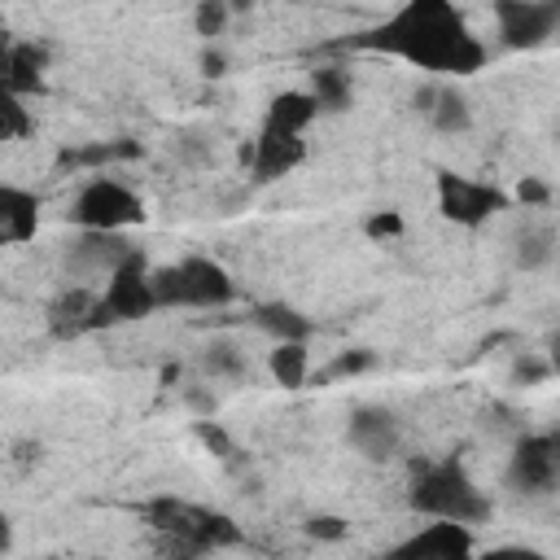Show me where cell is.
I'll return each mask as SVG.
<instances>
[{
  "label": "cell",
  "instance_id": "obj_31",
  "mask_svg": "<svg viewBox=\"0 0 560 560\" xmlns=\"http://www.w3.org/2000/svg\"><path fill=\"white\" fill-rule=\"evenodd\" d=\"M306 534H311V538H324V542H337V538L346 534V521H341V516L319 512V516H311V521H306Z\"/></svg>",
  "mask_w": 560,
  "mask_h": 560
},
{
  "label": "cell",
  "instance_id": "obj_20",
  "mask_svg": "<svg viewBox=\"0 0 560 560\" xmlns=\"http://www.w3.org/2000/svg\"><path fill=\"white\" fill-rule=\"evenodd\" d=\"M311 92H315V101H319L324 114L350 109V101H354L350 70H341V66H319V70H311Z\"/></svg>",
  "mask_w": 560,
  "mask_h": 560
},
{
  "label": "cell",
  "instance_id": "obj_18",
  "mask_svg": "<svg viewBox=\"0 0 560 560\" xmlns=\"http://www.w3.org/2000/svg\"><path fill=\"white\" fill-rule=\"evenodd\" d=\"M254 324L271 341H306L311 337V319L302 311H293L289 302H262V306H254Z\"/></svg>",
  "mask_w": 560,
  "mask_h": 560
},
{
  "label": "cell",
  "instance_id": "obj_22",
  "mask_svg": "<svg viewBox=\"0 0 560 560\" xmlns=\"http://www.w3.org/2000/svg\"><path fill=\"white\" fill-rule=\"evenodd\" d=\"M551 254H556V236H551L547 228H525V232L516 236V249H512V258H516L521 271H538Z\"/></svg>",
  "mask_w": 560,
  "mask_h": 560
},
{
  "label": "cell",
  "instance_id": "obj_19",
  "mask_svg": "<svg viewBox=\"0 0 560 560\" xmlns=\"http://www.w3.org/2000/svg\"><path fill=\"white\" fill-rule=\"evenodd\" d=\"M136 245H127L118 232H88L79 245H74V267H105V271H114L127 254H131Z\"/></svg>",
  "mask_w": 560,
  "mask_h": 560
},
{
  "label": "cell",
  "instance_id": "obj_4",
  "mask_svg": "<svg viewBox=\"0 0 560 560\" xmlns=\"http://www.w3.org/2000/svg\"><path fill=\"white\" fill-rule=\"evenodd\" d=\"M153 293H158V306H228L236 298V284L214 258L188 254L153 271Z\"/></svg>",
  "mask_w": 560,
  "mask_h": 560
},
{
  "label": "cell",
  "instance_id": "obj_12",
  "mask_svg": "<svg viewBox=\"0 0 560 560\" xmlns=\"http://www.w3.org/2000/svg\"><path fill=\"white\" fill-rule=\"evenodd\" d=\"M468 551H472V525H459V521H433L394 547V556H407V560H459Z\"/></svg>",
  "mask_w": 560,
  "mask_h": 560
},
{
  "label": "cell",
  "instance_id": "obj_34",
  "mask_svg": "<svg viewBox=\"0 0 560 560\" xmlns=\"http://www.w3.org/2000/svg\"><path fill=\"white\" fill-rule=\"evenodd\" d=\"M547 363H551V372H560V332H556L551 346H547Z\"/></svg>",
  "mask_w": 560,
  "mask_h": 560
},
{
  "label": "cell",
  "instance_id": "obj_29",
  "mask_svg": "<svg viewBox=\"0 0 560 560\" xmlns=\"http://www.w3.org/2000/svg\"><path fill=\"white\" fill-rule=\"evenodd\" d=\"M542 376H551V363L538 359V354H521V359L512 363V381H516V385H538Z\"/></svg>",
  "mask_w": 560,
  "mask_h": 560
},
{
  "label": "cell",
  "instance_id": "obj_3",
  "mask_svg": "<svg viewBox=\"0 0 560 560\" xmlns=\"http://www.w3.org/2000/svg\"><path fill=\"white\" fill-rule=\"evenodd\" d=\"M144 521L158 534L162 551H171V556H206V551H219V547L241 542V529L232 525V516L210 512V508H197V503L175 499V494L149 499L144 503Z\"/></svg>",
  "mask_w": 560,
  "mask_h": 560
},
{
  "label": "cell",
  "instance_id": "obj_11",
  "mask_svg": "<svg viewBox=\"0 0 560 560\" xmlns=\"http://www.w3.org/2000/svg\"><path fill=\"white\" fill-rule=\"evenodd\" d=\"M346 438H350V446H354L363 459H372V464L394 459V455H398V446H402L398 416H394V411H385V407H359V411L350 416Z\"/></svg>",
  "mask_w": 560,
  "mask_h": 560
},
{
  "label": "cell",
  "instance_id": "obj_9",
  "mask_svg": "<svg viewBox=\"0 0 560 560\" xmlns=\"http://www.w3.org/2000/svg\"><path fill=\"white\" fill-rule=\"evenodd\" d=\"M494 22L508 48H538L560 26V0H494Z\"/></svg>",
  "mask_w": 560,
  "mask_h": 560
},
{
  "label": "cell",
  "instance_id": "obj_25",
  "mask_svg": "<svg viewBox=\"0 0 560 560\" xmlns=\"http://www.w3.org/2000/svg\"><path fill=\"white\" fill-rule=\"evenodd\" d=\"M201 368L210 376H245V354L232 341H210L201 354Z\"/></svg>",
  "mask_w": 560,
  "mask_h": 560
},
{
  "label": "cell",
  "instance_id": "obj_7",
  "mask_svg": "<svg viewBox=\"0 0 560 560\" xmlns=\"http://www.w3.org/2000/svg\"><path fill=\"white\" fill-rule=\"evenodd\" d=\"M438 210L442 219H451L455 228H481L486 219H494L499 210H508V192L455 171H438Z\"/></svg>",
  "mask_w": 560,
  "mask_h": 560
},
{
  "label": "cell",
  "instance_id": "obj_1",
  "mask_svg": "<svg viewBox=\"0 0 560 560\" xmlns=\"http://www.w3.org/2000/svg\"><path fill=\"white\" fill-rule=\"evenodd\" d=\"M350 48L389 52L429 74H477L486 66L481 39L468 31L455 0H402L385 22L354 35Z\"/></svg>",
  "mask_w": 560,
  "mask_h": 560
},
{
  "label": "cell",
  "instance_id": "obj_13",
  "mask_svg": "<svg viewBox=\"0 0 560 560\" xmlns=\"http://www.w3.org/2000/svg\"><path fill=\"white\" fill-rule=\"evenodd\" d=\"M44 70H48V48L35 39H9L0 52V83L4 92L18 96H35L44 88Z\"/></svg>",
  "mask_w": 560,
  "mask_h": 560
},
{
  "label": "cell",
  "instance_id": "obj_21",
  "mask_svg": "<svg viewBox=\"0 0 560 560\" xmlns=\"http://www.w3.org/2000/svg\"><path fill=\"white\" fill-rule=\"evenodd\" d=\"M267 368H271V376H276L284 389H302V385H306V368H311L306 341H276Z\"/></svg>",
  "mask_w": 560,
  "mask_h": 560
},
{
  "label": "cell",
  "instance_id": "obj_32",
  "mask_svg": "<svg viewBox=\"0 0 560 560\" xmlns=\"http://www.w3.org/2000/svg\"><path fill=\"white\" fill-rule=\"evenodd\" d=\"M516 201H521V206H547V201H551V188H547L542 179L525 175V179L516 184Z\"/></svg>",
  "mask_w": 560,
  "mask_h": 560
},
{
  "label": "cell",
  "instance_id": "obj_27",
  "mask_svg": "<svg viewBox=\"0 0 560 560\" xmlns=\"http://www.w3.org/2000/svg\"><path fill=\"white\" fill-rule=\"evenodd\" d=\"M372 363H376V354H372V350H341V354H337V359H332V363H328V368H324V372H319L315 381H337V376H354V372H368Z\"/></svg>",
  "mask_w": 560,
  "mask_h": 560
},
{
  "label": "cell",
  "instance_id": "obj_15",
  "mask_svg": "<svg viewBox=\"0 0 560 560\" xmlns=\"http://www.w3.org/2000/svg\"><path fill=\"white\" fill-rule=\"evenodd\" d=\"M416 109H420L438 131H446V136L472 127V109H468V101H464L455 88H442V83L420 88V92H416Z\"/></svg>",
  "mask_w": 560,
  "mask_h": 560
},
{
  "label": "cell",
  "instance_id": "obj_24",
  "mask_svg": "<svg viewBox=\"0 0 560 560\" xmlns=\"http://www.w3.org/2000/svg\"><path fill=\"white\" fill-rule=\"evenodd\" d=\"M22 101L26 96H18V92H0V136L4 140H22V136L35 131V118H31V109Z\"/></svg>",
  "mask_w": 560,
  "mask_h": 560
},
{
  "label": "cell",
  "instance_id": "obj_23",
  "mask_svg": "<svg viewBox=\"0 0 560 560\" xmlns=\"http://www.w3.org/2000/svg\"><path fill=\"white\" fill-rule=\"evenodd\" d=\"M140 149L131 140H105V144H88V149H70L61 153V166H101V162H118V158H136Z\"/></svg>",
  "mask_w": 560,
  "mask_h": 560
},
{
  "label": "cell",
  "instance_id": "obj_14",
  "mask_svg": "<svg viewBox=\"0 0 560 560\" xmlns=\"http://www.w3.org/2000/svg\"><path fill=\"white\" fill-rule=\"evenodd\" d=\"M39 228V197L18 184H0V241L4 245H26L35 241Z\"/></svg>",
  "mask_w": 560,
  "mask_h": 560
},
{
  "label": "cell",
  "instance_id": "obj_16",
  "mask_svg": "<svg viewBox=\"0 0 560 560\" xmlns=\"http://www.w3.org/2000/svg\"><path fill=\"white\" fill-rule=\"evenodd\" d=\"M92 315H96V298L88 289H66L48 306V332L61 337V341L79 337V332H92Z\"/></svg>",
  "mask_w": 560,
  "mask_h": 560
},
{
  "label": "cell",
  "instance_id": "obj_26",
  "mask_svg": "<svg viewBox=\"0 0 560 560\" xmlns=\"http://www.w3.org/2000/svg\"><path fill=\"white\" fill-rule=\"evenodd\" d=\"M228 13H232V0H197V13H192V22H197V35H206V39L223 35V26H228Z\"/></svg>",
  "mask_w": 560,
  "mask_h": 560
},
{
  "label": "cell",
  "instance_id": "obj_10",
  "mask_svg": "<svg viewBox=\"0 0 560 560\" xmlns=\"http://www.w3.org/2000/svg\"><path fill=\"white\" fill-rule=\"evenodd\" d=\"M241 158L249 162L254 184H271V179H280V175H289V171L306 158V140H302V131H284V127L262 122L258 140H254L249 149H241Z\"/></svg>",
  "mask_w": 560,
  "mask_h": 560
},
{
  "label": "cell",
  "instance_id": "obj_2",
  "mask_svg": "<svg viewBox=\"0 0 560 560\" xmlns=\"http://www.w3.org/2000/svg\"><path fill=\"white\" fill-rule=\"evenodd\" d=\"M411 512L429 521H459V525H481L490 516V494L468 477V468L446 455L433 464H416L411 486H407Z\"/></svg>",
  "mask_w": 560,
  "mask_h": 560
},
{
  "label": "cell",
  "instance_id": "obj_8",
  "mask_svg": "<svg viewBox=\"0 0 560 560\" xmlns=\"http://www.w3.org/2000/svg\"><path fill=\"white\" fill-rule=\"evenodd\" d=\"M556 477H560V429L521 438L508 459V486L521 494H542L556 486Z\"/></svg>",
  "mask_w": 560,
  "mask_h": 560
},
{
  "label": "cell",
  "instance_id": "obj_5",
  "mask_svg": "<svg viewBox=\"0 0 560 560\" xmlns=\"http://www.w3.org/2000/svg\"><path fill=\"white\" fill-rule=\"evenodd\" d=\"M158 311V293H153V271L144 262L140 249H131L105 280V293L96 298V315L92 328H114V324H131V319H149Z\"/></svg>",
  "mask_w": 560,
  "mask_h": 560
},
{
  "label": "cell",
  "instance_id": "obj_30",
  "mask_svg": "<svg viewBox=\"0 0 560 560\" xmlns=\"http://www.w3.org/2000/svg\"><path fill=\"white\" fill-rule=\"evenodd\" d=\"M363 232H368L372 241H385V236H398V232H402V214H398V210H376V214H368V223H363Z\"/></svg>",
  "mask_w": 560,
  "mask_h": 560
},
{
  "label": "cell",
  "instance_id": "obj_6",
  "mask_svg": "<svg viewBox=\"0 0 560 560\" xmlns=\"http://www.w3.org/2000/svg\"><path fill=\"white\" fill-rule=\"evenodd\" d=\"M70 219L83 232H122L131 223H144V201L122 179L96 175V179H88L79 188V197L70 206Z\"/></svg>",
  "mask_w": 560,
  "mask_h": 560
},
{
  "label": "cell",
  "instance_id": "obj_28",
  "mask_svg": "<svg viewBox=\"0 0 560 560\" xmlns=\"http://www.w3.org/2000/svg\"><path fill=\"white\" fill-rule=\"evenodd\" d=\"M197 438H201V442H206V446H210V451H214L223 464H241L236 442H232V438H228V433H223V429H219L210 416H201V420H197Z\"/></svg>",
  "mask_w": 560,
  "mask_h": 560
},
{
  "label": "cell",
  "instance_id": "obj_17",
  "mask_svg": "<svg viewBox=\"0 0 560 560\" xmlns=\"http://www.w3.org/2000/svg\"><path fill=\"white\" fill-rule=\"evenodd\" d=\"M315 114H324V109H319V101H315V92H298V88H289V92L271 96V105H267V118H262V122L284 127V131H306V127L315 122Z\"/></svg>",
  "mask_w": 560,
  "mask_h": 560
},
{
  "label": "cell",
  "instance_id": "obj_33",
  "mask_svg": "<svg viewBox=\"0 0 560 560\" xmlns=\"http://www.w3.org/2000/svg\"><path fill=\"white\" fill-rule=\"evenodd\" d=\"M201 70H206L210 79H219V74H223V52H214V48H210V52L201 57Z\"/></svg>",
  "mask_w": 560,
  "mask_h": 560
}]
</instances>
